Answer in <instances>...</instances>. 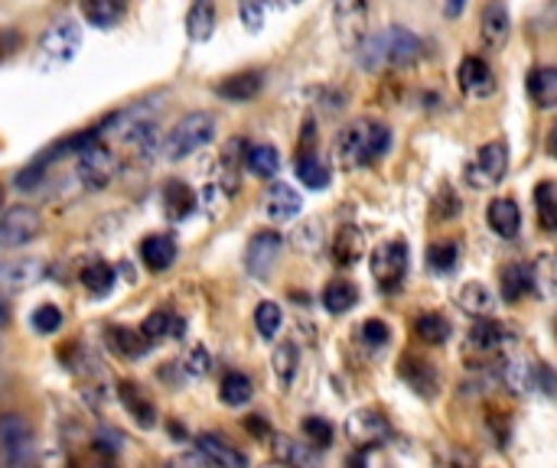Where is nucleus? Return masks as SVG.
Segmentation results:
<instances>
[{
	"instance_id": "nucleus-1",
	"label": "nucleus",
	"mask_w": 557,
	"mask_h": 468,
	"mask_svg": "<svg viewBox=\"0 0 557 468\" xmlns=\"http://www.w3.org/2000/svg\"><path fill=\"white\" fill-rule=\"evenodd\" d=\"M356 59L366 72H395L424 59V42L408 26H385L366 36L356 49Z\"/></svg>"
},
{
	"instance_id": "nucleus-2",
	"label": "nucleus",
	"mask_w": 557,
	"mask_h": 468,
	"mask_svg": "<svg viewBox=\"0 0 557 468\" xmlns=\"http://www.w3.org/2000/svg\"><path fill=\"white\" fill-rule=\"evenodd\" d=\"M336 150H339V160H343L346 169L372 166V163H379V160L392 150V130H388V124L359 117V121H352V124L339 134Z\"/></svg>"
},
{
	"instance_id": "nucleus-3",
	"label": "nucleus",
	"mask_w": 557,
	"mask_h": 468,
	"mask_svg": "<svg viewBox=\"0 0 557 468\" xmlns=\"http://www.w3.org/2000/svg\"><path fill=\"white\" fill-rule=\"evenodd\" d=\"M215 130H219L215 114H209V111H189V114H183V117L170 127V134L160 140V153H163L166 160L180 163V160L199 153L206 143H212Z\"/></svg>"
},
{
	"instance_id": "nucleus-4",
	"label": "nucleus",
	"mask_w": 557,
	"mask_h": 468,
	"mask_svg": "<svg viewBox=\"0 0 557 468\" xmlns=\"http://www.w3.org/2000/svg\"><path fill=\"white\" fill-rule=\"evenodd\" d=\"M75 156H78L75 173H78L85 189H104L114 179V173H117V156H114V150H108L101 143V137L85 143Z\"/></svg>"
},
{
	"instance_id": "nucleus-5",
	"label": "nucleus",
	"mask_w": 557,
	"mask_h": 468,
	"mask_svg": "<svg viewBox=\"0 0 557 468\" xmlns=\"http://www.w3.org/2000/svg\"><path fill=\"white\" fill-rule=\"evenodd\" d=\"M509 173V147L503 140H490L476 150L473 163L467 166V182L473 189H493Z\"/></svg>"
},
{
	"instance_id": "nucleus-6",
	"label": "nucleus",
	"mask_w": 557,
	"mask_h": 468,
	"mask_svg": "<svg viewBox=\"0 0 557 468\" xmlns=\"http://www.w3.org/2000/svg\"><path fill=\"white\" fill-rule=\"evenodd\" d=\"M408 244L405 241H385L382 248H375L372 254V277L385 293L401 290L405 277H408Z\"/></svg>"
},
{
	"instance_id": "nucleus-7",
	"label": "nucleus",
	"mask_w": 557,
	"mask_h": 468,
	"mask_svg": "<svg viewBox=\"0 0 557 468\" xmlns=\"http://www.w3.org/2000/svg\"><path fill=\"white\" fill-rule=\"evenodd\" d=\"M39 212L29 205H13L7 208V215L0 218V251H13V248H26L29 241L39 238Z\"/></svg>"
},
{
	"instance_id": "nucleus-8",
	"label": "nucleus",
	"mask_w": 557,
	"mask_h": 468,
	"mask_svg": "<svg viewBox=\"0 0 557 468\" xmlns=\"http://www.w3.org/2000/svg\"><path fill=\"white\" fill-rule=\"evenodd\" d=\"M281 251H284V238L277 231H258L248 248H245V270L255 277V280H264L271 277V270L277 267L281 261Z\"/></svg>"
},
{
	"instance_id": "nucleus-9",
	"label": "nucleus",
	"mask_w": 557,
	"mask_h": 468,
	"mask_svg": "<svg viewBox=\"0 0 557 468\" xmlns=\"http://www.w3.org/2000/svg\"><path fill=\"white\" fill-rule=\"evenodd\" d=\"M36 450L33 427L23 414H3L0 417V453L10 463H26Z\"/></svg>"
},
{
	"instance_id": "nucleus-10",
	"label": "nucleus",
	"mask_w": 557,
	"mask_h": 468,
	"mask_svg": "<svg viewBox=\"0 0 557 468\" xmlns=\"http://www.w3.org/2000/svg\"><path fill=\"white\" fill-rule=\"evenodd\" d=\"M78 46H82V29H78L75 20H59V23H52V26L46 29V36H42V55H46L49 65H65V62H72L75 52H78Z\"/></svg>"
},
{
	"instance_id": "nucleus-11",
	"label": "nucleus",
	"mask_w": 557,
	"mask_h": 468,
	"mask_svg": "<svg viewBox=\"0 0 557 468\" xmlns=\"http://www.w3.org/2000/svg\"><path fill=\"white\" fill-rule=\"evenodd\" d=\"M457 81L463 88V94L470 98H490L496 91V72L490 68L486 59L480 55H467L457 68Z\"/></svg>"
},
{
	"instance_id": "nucleus-12",
	"label": "nucleus",
	"mask_w": 557,
	"mask_h": 468,
	"mask_svg": "<svg viewBox=\"0 0 557 468\" xmlns=\"http://www.w3.org/2000/svg\"><path fill=\"white\" fill-rule=\"evenodd\" d=\"M304 208V199L300 192L290 186V182H271L268 192H264V212L274 218V222H294Z\"/></svg>"
},
{
	"instance_id": "nucleus-13",
	"label": "nucleus",
	"mask_w": 557,
	"mask_h": 468,
	"mask_svg": "<svg viewBox=\"0 0 557 468\" xmlns=\"http://www.w3.org/2000/svg\"><path fill=\"white\" fill-rule=\"evenodd\" d=\"M483 42L490 49H503L509 42V33H512V13L506 7V0H490L486 10H483Z\"/></svg>"
},
{
	"instance_id": "nucleus-14",
	"label": "nucleus",
	"mask_w": 557,
	"mask_h": 468,
	"mask_svg": "<svg viewBox=\"0 0 557 468\" xmlns=\"http://www.w3.org/2000/svg\"><path fill=\"white\" fill-rule=\"evenodd\" d=\"M346 433H349V440H352L356 446H379L382 440H388L392 427H388V420H385L382 414L362 410V414H356V417L346 423Z\"/></svg>"
},
{
	"instance_id": "nucleus-15",
	"label": "nucleus",
	"mask_w": 557,
	"mask_h": 468,
	"mask_svg": "<svg viewBox=\"0 0 557 468\" xmlns=\"http://www.w3.org/2000/svg\"><path fill=\"white\" fill-rule=\"evenodd\" d=\"M176 257H180V248H176V241L170 235H150V238L140 241V261L153 274L170 270L176 264Z\"/></svg>"
},
{
	"instance_id": "nucleus-16",
	"label": "nucleus",
	"mask_w": 557,
	"mask_h": 468,
	"mask_svg": "<svg viewBox=\"0 0 557 468\" xmlns=\"http://www.w3.org/2000/svg\"><path fill=\"white\" fill-rule=\"evenodd\" d=\"M196 450L202 453V459H206L209 466H228V468L248 466V456H245V453H238L235 446H228V440H225V437H215V433H199Z\"/></svg>"
},
{
	"instance_id": "nucleus-17",
	"label": "nucleus",
	"mask_w": 557,
	"mask_h": 468,
	"mask_svg": "<svg viewBox=\"0 0 557 468\" xmlns=\"http://www.w3.org/2000/svg\"><path fill=\"white\" fill-rule=\"evenodd\" d=\"M261 88H264V72L251 68V72H238V75H228L225 81H219L215 94L225 101H251L261 94Z\"/></svg>"
},
{
	"instance_id": "nucleus-18",
	"label": "nucleus",
	"mask_w": 557,
	"mask_h": 468,
	"mask_svg": "<svg viewBox=\"0 0 557 468\" xmlns=\"http://www.w3.org/2000/svg\"><path fill=\"white\" fill-rule=\"evenodd\" d=\"M486 222L506 241L519 238V231H522V212H519L516 199H493L486 208Z\"/></svg>"
},
{
	"instance_id": "nucleus-19",
	"label": "nucleus",
	"mask_w": 557,
	"mask_h": 468,
	"mask_svg": "<svg viewBox=\"0 0 557 468\" xmlns=\"http://www.w3.org/2000/svg\"><path fill=\"white\" fill-rule=\"evenodd\" d=\"M398 375H401V381H405L414 394H421V397H434V394H437V388H441L437 371H434L428 362L414 358V355H408V358L401 362Z\"/></svg>"
},
{
	"instance_id": "nucleus-20",
	"label": "nucleus",
	"mask_w": 557,
	"mask_h": 468,
	"mask_svg": "<svg viewBox=\"0 0 557 468\" xmlns=\"http://www.w3.org/2000/svg\"><path fill=\"white\" fill-rule=\"evenodd\" d=\"M117 401L124 404V410L134 417V423H137V427H144V430H153V427H157V407L150 404V397H147V394H140V388H137V384L121 381V384H117Z\"/></svg>"
},
{
	"instance_id": "nucleus-21",
	"label": "nucleus",
	"mask_w": 557,
	"mask_h": 468,
	"mask_svg": "<svg viewBox=\"0 0 557 468\" xmlns=\"http://www.w3.org/2000/svg\"><path fill=\"white\" fill-rule=\"evenodd\" d=\"M499 280H503V300H509V303H519V300L535 293V270H532V264L516 261V264L503 267Z\"/></svg>"
},
{
	"instance_id": "nucleus-22",
	"label": "nucleus",
	"mask_w": 557,
	"mask_h": 468,
	"mask_svg": "<svg viewBox=\"0 0 557 468\" xmlns=\"http://www.w3.org/2000/svg\"><path fill=\"white\" fill-rule=\"evenodd\" d=\"M46 277V261H13L7 267H0V287H10V290H26V287H36L39 280Z\"/></svg>"
},
{
	"instance_id": "nucleus-23",
	"label": "nucleus",
	"mask_w": 557,
	"mask_h": 468,
	"mask_svg": "<svg viewBox=\"0 0 557 468\" xmlns=\"http://www.w3.org/2000/svg\"><path fill=\"white\" fill-rule=\"evenodd\" d=\"M529 94L532 104L542 111H552L557 104V68L555 65H539L529 72Z\"/></svg>"
},
{
	"instance_id": "nucleus-24",
	"label": "nucleus",
	"mask_w": 557,
	"mask_h": 468,
	"mask_svg": "<svg viewBox=\"0 0 557 468\" xmlns=\"http://www.w3.org/2000/svg\"><path fill=\"white\" fill-rule=\"evenodd\" d=\"M215 33V0H193L186 13V36L193 42H206Z\"/></svg>"
},
{
	"instance_id": "nucleus-25",
	"label": "nucleus",
	"mask_w": 557,
	"mask_h": 468,
	"mask_svg": "<svg viewBox=\"0 0 557 468\" xmlns=\"http://www.w3.org/2000/svg\"><path fill=\"white\" fill-rule=\"evenodd\" d=\"M163 208H166L170 218H176V222L189 218V215L196 212V195H193V189H189L183 179H166V186H163Z\"/></svg>"
},
{
	"instance_id": "nucleus-26",
	"label": "nucleus",
	"mask_w": 557,
	"mask_h": 468,
	"mask_svg": "<svg viewBox=\"0 0 557 468\" xmlns=\"http://www.w3.org/2000/svg\"><path fill=\"white\" fill-rule=\"evenodd\" d=\"M457 306H460L467 316L483 319V316H493L496 296H493V290H490L486 283H467V287L460 290V296H457Z\"/></svg>"
},
{
	"instance_id": "nucleus-27",
	"label": "nucleus",
	"mask_w": 557,
	"mask_h": 468,
	"mask_svg": "<svg viewBox=\"0 0 557 468\" xmlns=\"http://www.w3.org/2000/svg\"><path fill=\"white\" fill-rule=\"evenodd\" d=\"M535 375H539V365H532L529 358L509 355V358L503 362V381H506L509 391H516V394L535 391Z\"/></svg>"
},
{
	"instance_id": "nucleus-28",
	"label": "nucleus",
	"mask_w": 557,
	"mask_h": 468,
	"mask_svg": "<svg viewBox=\"0 0 557 468\" xmlns=\"http://www.w3.org/2000/svg\"><path fill=\"white\" fill-rule=\"evenodd\" d=\"M127 10V0H82V16L95 29H111Z\"/></svg>"
},
{
	"instance_id": "nucleus-29",
	"label": "nucleus",
	"mask_w": 557,
	"mask_h": 468,
	"mask_svg": "<svg viewBox=\"0 0 557 468\" xmlns=\"http://www.w3.org/2000/svg\"><path fill=\"white\" fill-rule=\"evenodd\" d=\"M362 251H366V241H362L359 228L346 225V228H339V231L333 235V261H336L339 267H352V264L362 257Z\"/></svg>"
},
{
	"instance_id": "nucleus-30",
	"label": "nucleus",
	"mask_w": 557,
	"mask_h": 468,
	"mask_svg": "<svg viewBox=\"0 0 557 468\" xmlns=\"http://www.w3.org/2000/svg\"><path fill=\"white\" fill-rule=\"evenodd\" d=\"M140 332H144L150 342H160V339H180V336H183V319H180L173 309H153V313L144 319Z\"/></svg>"
},
{
	"instance_id": "nucleus-31",
	"label": "nucleus",
	"mask_w": 557,
	"mask_h": 468,
	"mask_svg": "<svg viewBox=\"0 0 557 468\" xmlns=\"http://www.w3.org/2000/svg\"><path fill=\"white\" fill-rule=\"evenodd\" d=\"M117 277H114V267L108 261H88L82 267V287L91 293V296H108L114 290Z\"/></svg>"
},
{
	"instance_id": "nucleus-32",
	"label": "nucleus",
	"mask_w": 557,
	"mask_h": 468,
	"mask_svg": "<svg viewBox=\"0 0 557 468\" xmlns=\"http://www.w3.org/2000/svg\"><path fill=\"white\" fill-rule=\"evenodd\" d=\"M356 303H359V287H356L352 280H333V283H326V290H323V306H326V313L343 316V313H349Z\"/></svg>"
},
{
	"instance_id": "nucleus-33",
	"label": "nucleus",
	"mask_w": 557,
	"mask_h": 468,
	"mask_svg": "<svg viewBox=\"0 0 557 468\" xmlns=\"http://www.w3.org/2000/svg\"><path fill=\"white\" fill-rule=\"evenodd\" d=\"M509 339V329L503 322H496L493 316H483L473 329H470V345L480 349V352H493V349H503Z\"/></svg>"
},
{
	"instance_id": "nucleus-34",
	"label": "nucleus",
	"mask_w": 557,
	"mask_h": 468,
	"mask_svg": "<svg viewBox=\"0 0 557 468\" xmlns=\"http://www.w3.org/2000/svg\"><path fill=\"white\" fill-rule=\"evenodd\" d=\"M108 342H111L114 352H121V355H127V358H140V355H147L150 345H153L140 329H124V326L108 329Z\"/></svg>"
},
{
	"instance_id": "nucleus-35",
	"label": "nucleus",
	"mask_w": 557,
	"mask_h": 468,
	"mask_svg": "<svg viewBox=\"0 0 557 468\" xmlns=\"http://www.w3.org/2000/svg\"><path fill=\"white\" fill-rule=\"evenodd\" d=\"M242 160H245L248 173H255V176H261V179H274L277 169H281V156H277V150H274L271 143H255V147H248V153H245Z\"/></svg>"
},
{
	"instance_id": "nucleus-36",
	"label": "nucleus",
	"mask_w": 557,
	"mask_h": 468,
	"mask_svg": "<svg viewBox=\"0 0 557 468\" xmlns=\"http://www.w3.org/2000/svg\"><path fill=\"white\" fill-rule=\"evenodd\" d=\"M294 173L307 189H326L330 186V166L317 153H300L294 160Z\"/></svg>"
},
{
	"instance_id": "nucleus-37",
	"label": "nucleus",
	"mask_w": 557,
	"mask_h": 468,
	"mask_svg": "<svg viewBox=\"0 0 557 468\" xmlns=\"http://www.w3.org/2000/svg\"><path fill=\"white\" fill-rule=\"evenodd\" d=\"M450 336H454V329L441 313H421L414 319V339L424 342V345H444Z\"/></svg>"
},
{
	"instance_id": "nucleus-38",
	"label": "nucleus",
	"mask_w": 557,
	"mask_h": 468,
	"mask_svg": "<svg viewBox=\"0 0 557 468\" xmlns=\"http://www.w3.org/2000/svg\"><path fill=\"white\" fill-rule=\"evenodd\" d=\"M271 365H274V375H277L281 388H290L294 378H297V368H300V349H297V342H281L274 349Z\"/></svg>"
},
{
	"instance_id": "nucleus-39",
	"label": "nucleus",
	"mask_w": 557,
	"mask_h": 468,
	"mask_svg": "<svg viewBox=\"0 0 557 468\" xmlns=\"http://www.w3.org/2000/svg\"><path fill=\"white\" fill-rule=\"evenodd\" d=\"M219 394H222V404H228V407H245V404L251 401L255 388H251V381H248L245 375L232 371V375H225V378H222Z\"/></svg>"
},
{
	"instance_id": "nucleus-40",
	"label": "nucleus",
	"mask_w": 557,
	"mask_h": 468,
	"mask_svg": "<svg viewBox=\"0 0 557 468\" xmlns=\"http://www.w3.org/2000/svg\"><path fill=\"white\" fill-rule=\"evenodd\" d=\"M535 205H539V225L552 235L557 228V192H555V182H539V189H535Z\"/></svg>"
},
{
	"instance_id": "nucleus-41",
	"label": "nucleus",
	"mask_w": 557,
	"mask_h": 468,
	"mask_svg": "<svg viewBox=\"0 0 557 468\" xmlns=\"http://www.w3.org/2000/svg\"><path fill=\"white\" fill-rule=\"evenodd\" d=\"M457 261H460V248H457L454 241H437V244L428 248V264H431V270H437V274L457 270Z\"/></svg>"
},
{
	"instance_id": "nucleus-42",
	"label": "nucleus",
	"mask_w": 557,
	"mask_h": 468,
	"mask_svg": "<svg viewBox=\"0 0 557 468\" xmlns=\"http://www.w3.org/2000/svg\"><path fill=\"white\" fill-rule=\"evenodd\" d=\"M281 326H284V309L277 306V303H261L258 309H255V329L264 336V339H274L277 332H281Z\"/></svg>"
},
{
	"instance_id": "nucleus-43",
	"label": "nucleus",
	"mask_w": 557,
	"mask_h": 468,
	"mask_svg": "<svg viewBox=\"0 0 557 468\" xmlns=\"http://www.w3.org/2000/svg\"><path fill=\"white\" fill-rule=\"evenodd\" d=\"M274 450H277V456L284 459V463H290V466H313L317 463V453L310 450V443H294V440H277L274 443Z\"/></svg>"
},
{
	"instance_id": "nucleus-44",
	"label": "nucleus",
	"mask_w": 557,
	"mask_h": 468,
	"mask_svg": "<svg viewBox=\"0 0 557 468\" xmlns=\"http://www.w3.org/2000/svg\"><path fill=\"white\" fill-rule=\"evenodd\" d=\"M29 326H33L39 336H52V332H59V329H62V309H59V306H52V303H42V306H36V309H33Z\"/></svg>"
},
{
	"instance_id": "nucleus-45",
	"label": "nucleus",
	"mask_w": 557,
	"mask_h": 468,
	"mask_svg": "<svg viewBox=\"0 0 557 468\" xmlns=\"http://www.w3.org/2000/svg\"><path fill=\"white\" fill-rule=\"evenodd\" d=\"M304 437L313 450H330L333 446V427L323 417H307L304 420Z\"/></svg>"
},
{
	"instance_id": "nucleus-46",
	"label": "nucleus",
	"mask_w": 557,
	"mask_h": 468,
	"mask_svg": "<svg viewBox=\"0 0 557 468\" xmlns=\"http://www.w3.org/2000/svg\"><path fill=\"white\" fill-rule=\"evenodd\" d=\"M52 163H46L42 156H36L29 166H23L20 173H16V179H13V186L20 189V192H33L42 179H46V169H49Z\"/></svg>"
},
{
	"instance_id": "nucleus-47",
	"label": "nucleus",
	"mask_w": 557,
	"mask_h": 468,
	"mask_svg": "<svg viewBox=\"0 0 557 468\" xmlns=\"http://www.w3.org/2000/svg\"><path fill=\"white\" fill-rule=\"evenodd\" d=\"M460 215V195L454 189H441V195L434 199V218L437 222H450Z\"/></svg>"
},
{
	"instance_id": "nucleus-48",
	"label": "nucleus",
	"mask_w": 557,
	"mask_h": 468,
	"mask_svg": "<svg viewBox=\"0 0 557 468\" xmlns=\"http://www.w3.org/2000/svg\"><path fill=\"white\" fill-rule=\"evenodd\" d=\"M362 339H366V345H372V349H385L388 339H392V329H388V322H382V319H366V322H362Z\"/></svg>"
},
{
	"instance_id": "nucleus-49",
	"label": "nucleus",
	"mask_w": 557,
	"mask_h": 468,
	"mask_svg": "<svg viewBox=\"0 0 557 468\" xmlns=\"http://www.w3.org/2000/svg\"><path fill=\"white\" fill-rule=\"evenodd\" d=\"M209 365H212L209 352H206L202 345H193V352H189L186 362H183V371H186L189 378H206V375H209Z\"/></svg>"
},
{
	"instance_id": "nucleus-50",
	"label": "nucleus",
	"mask_w": 557,
	"mask_h": 468,
	"mask_svg": "<svg viewBox=\"0 0 557 468\" xmlns=\"http://www.w3.org/2000/svg\"><path fill=\"white\" fill-rule=\"evenodd\" d=\"M95 450H98L101 456H117V453L124 450V437H121L117 430H101V433L95 437Z\"/></svg>"
},
{
	"instance_id": "nucleus-51",
	"label": "nucleus",
	"mask_w": 557,
	"mask_h": 468,
	"mask_svg": "<svg viewBox=\"0 0 557 468\" xmlns=\"http://www.w3.org/2000/svg\"><path fill=\"white\" fill-rule=\"evenodd\" d=\"M238 16H242V23H245L248 29H261V26H264V10H261L258 0H242V3H238Z\"/></svg>"
},
{
	"instance_id": "nucleus-52",
	"label": "nucleus",
	"mask_w": 557,
	"mask_h": 468,
	"mask_svg": "<svg viewBox=\"0 0 557 468\" xmlns=\"http://www.w3.org/2000/svg\"><path fill=\"white\" fill-rule=\"evenodd\" d=\"M16 42H20V36H16V33H10V29H0V62H3L7 55H13Z\"/></svg>"
},
{
	"instance_id": "nucleus-53",
	"label": "nucleus",
	"mask_w": 557,
	"mask_h": 468,
	"mask_svg": "<svg viewBox=\"0 0 557 468\" xmlns=\"http://www.w3.org/2000/svg\"><path fill=\"white\" fill-rule=\"evenodd\" d=\"M463 7H467V0H447V7H444V13L454 20V16H460L463 13Z\"/></svg>"
},
{
	"instance_id": "nucleus-54",
	"label": "nucleus",
	"mask_w": 557,
	"mask_h": 468,
	"mask_svg": "<svg viewBox=\"0 0 557 468\" xmlns=\"http://www.w3.org/2000/svg\"><path fill=\"white\" fill-rule=\"evenodd\" d=\"M7 326H10V306L0 300V329H7Z\"/></svg>"
},
{
	"instance_id": "nucleus-55",
	"label": "nucleus",
	"mask_w": 557,
	"mask_h": 468,
	"mask_svg": "<svg viewBox=\"0 0 557 468\" xmlns=\"http://www.w3.org/2000/svg\"><path fill=\"white\" fill-rule=\"evenodd\" d=\"M0 199H3V192H0Z\"/></svg>"
}]
</instances>
